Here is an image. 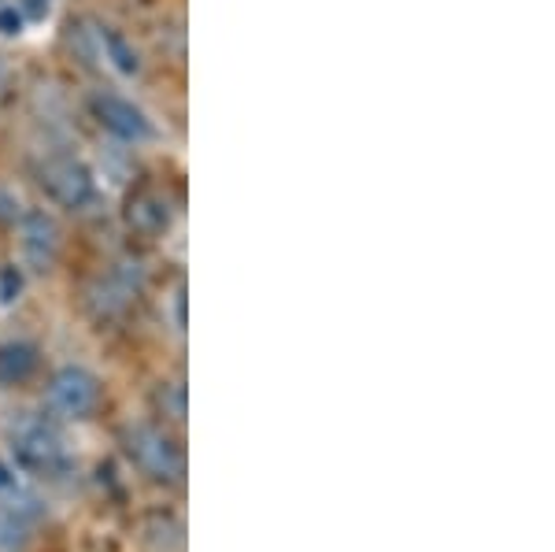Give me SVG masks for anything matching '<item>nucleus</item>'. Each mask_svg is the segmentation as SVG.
I'll return each mask as SVG.
<instances>
[{
  "mask_svg": "<svg viewBox=\"0 0 555 552\" xmlns=\"http://www.w3.org/2000/svg\"><path fill=\"white\" fill-rule=\"evenodd\" d=\"M127 452L133 457V464H138L152 483H167V486H178L185 478V457L182 449L167 438L164 431H156V426H130L127 431Z\"/></svg>",
  "mask_w": 555,
  "mask_h": 552,
  "instance_id": "nucleus-1",
  "label": "nucleus"
},
{
  "mask_svg": "<svg viewBox=\"0 0 555 552\" xmlns=\"http://www.w3.org/2000/svg\"><path fill=\"white\" fill-rule=\"evenodd\" d=\"M141 286H145L141 264L122 260V264H115L104 279L93 282V290H89V308H93L101 319H115L133 305V297L141 293Z\"/></svg>",
  "mask_w": 555,
  "mask_h": 552,
  "instance_id": "nucleus-2",
  "label": "nucleus"
},
{
  "mask_svg": "<svg viewBox=\"0 0 555 552\" xmlns=\"http://www.w3.org/2000/svg\"><path fill=\"white\" fill-rule=\"evenodd\" d=\"M49 400L67 420H86L101 405V382L86 368H60L49 382Z\"/></svg>",
  "mask_w": 555,
  "mask_h": 552,
  "instance_id": "nucleus-3",
  "label": "nucleus"
},
{
  "mask_svg": "<svg viewBox=\"0 0 555 552\" xmlns=\"http://www.w3.org/2000/svg\"><path fill=\"white\" fill-rule=\"evenodd\" d=\"M41 182H44V190L60 204H67V208H86V204H93V178H89L82 164H75V159H67V156L49 159L41 171Z\"/></svg>",
  "mask_w": 555,
  "mask_h": 552,
  "instance_id": "nucleus-4",
  "label": "nucleus"
},
{
  "mask_svg": "<svg viewBox=\"0 0 555 552\" xmlns=\"http://www.w3.org/2000/svg\"><path fill=\"white\" fill-rule=\"evenodd\" d=\"M15 449L26 464H34L38 471H60L67 467V452H64V441L52 426H44L38 420H26L15 426Z\"/></svg>",
  "mask_w": 555,
  "mask_h": 552,
  "instance_id": "nucleus-5",
  "label": "nucleus"
},
{
  "mask_svg": "<svg viewBox=\"0 0 555 552\" xmlns=\"http://www.w3.org/2000/svg\"><path fill=\"white\" fill-rule=\"evenodd\" d=\"M23 256L34 271H49L60 256V227L44 211H26L23 216Z\"/></svg>",
  "mask_w": 555,
  "mask_h": 552,
  "instance_id": "nucleus-6",
  "label": "nucleus"
},
{
  "mask_svg": "<svg viewBox=\"0 0 555 552\" xmlns=\"http://www.w3.org/2000/svg\"><path fill=\"white\" fill-rule=\"evenodd\" d=\"M93 112L101 115V123L112 133H119L122 141H145L152 127L145 119V112L133 108L130 101H122V97H112V93H101L93 97Z\"/></svg>",
  "mask_w": 555,
  "mask_h": 552,
  "instance_id": "nucleus-7",
  "label": "nucleus"
},
{
  "mask_svg": "<svg viewBox=\"0 0 555 552\" xmlns=\"http://www.w3.org/2000/svg\"><path fill=\"white\" fill-rule=\"evenodd\" d=\"M34 368H38V349L26 342H8L0 345V382H8V386H20L34 375Z\"/></svg>",
  "mask_w": 555,
  "mask_h": 552,
  "instance_id": "nucleus-8",
  "label": "nucleus"
},
{
  "mask_svg": "<svg viewBox=\"0 0 555 552\" xmlns=\"http://www.w3.org/2000/svg\"><path fill=\"white\" fill-rule=\"evenodd\" d=\"M127 222L133 230H141V234H156V230L167 227V204L152 197V193H138L127 208Z\"/></svg>",
  "mask_w": 555,
  "mask_h": 552,
  "instance_id": "nucleus-9",
  "label": "nucleus"
},
{
  "mask_svg": "<svg viewBox=\"0 0 555 552\" xmlns=\"http://www.w3.org/2000/svg\"><path fill=\"white\" fill-rule=\"evenodd\" d=\"M101 49L107 52V60H112L115 67L122 70V75H133L138 70V56L127 49V41L119 38V34H112V30H101Z\"/></svg>",
  "mask_w": 555,
  "mask_h": 552,
  "instance_id": "nucleus-10",
  "label": "nucleus"
},
{
  "mask_svg": "<svg viewBox=\"0 0 555 552\" xmlns=\"http://www.w3.org/2000/svg\"><path fill=\"white\" fill-rule=\"evenodd\" d=\"M159 408H164L175 423H182L185 420V389L178 386V382L164 386V389H159Z\"/></svg>",
  "mask_w": 555,
  "mask_h": 552,
  "instance_id": "nucleus-11",
  "label": "nucleus"
},
{
  "mask_svg": "<svg viewBox=\"0 0 555 552\" xmlns=\"http://www.w3.org/2000/svg\"><path fill=\"white\" fill-rule=\"evenodd\" d=\"M0 219H20V201H12L8 193H0Z\"/></svg>",
  "mask_w": 555,
  "mask_h": 552,
  "instance_id": "nucleus-12",
  "label": "nucleus"
},
{
  "mask_svg": "<svg viewBox=\"0 0 555 552\" xmlns=\"http://www.w3.org/2000/svg\"><path fill=\"white\" fill-rule=\"evenodd\" d=\"M0 30H4V34H20V15H15V12H0Z\"/></svg>",
  "mask_w": 555,
  "mask_h": 552,
  "instance_id": "nucleus-13",
  "label": "nucleus"
},
{
  "mask_svg": "<svg viewBox=\"0 0 555 552\" xmlns=\"http://www.w3.org/2000/svg\"><path fill=\"white\" fill-rule=\"evenodd\" d=\"M0 489H12V475H8L4 464H0Z\"/></svg>",
  "mask_w": 555,
  "mask_h": 552,
  "instance_id": "nucleus-14",
  "label": "nucleus"
},
{
  "mask_svg": "<svg viewBox=\"0 0 555 552\" xmlns=\"http://www.w3.org/2000/svg\"><path fill=\"white\" fill-rule=\"evenodd\" d=\"M4 89H8V70L0 67V97H4Z\"/></svg>",
  "mask_w": 555,
  "mask_h": 552,
  "instance_id": "nucleus-15",
  "label": "nucleus"
}]
</instances>
